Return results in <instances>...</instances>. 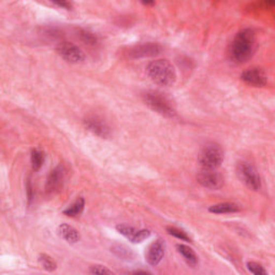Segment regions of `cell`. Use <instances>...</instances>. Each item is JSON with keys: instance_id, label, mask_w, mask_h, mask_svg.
Listing matches in <instances>:
<instances>
[{"instance_id": "6da1fadb", "label": "cell", "mask_w": 275, "mask_h": 275, "mask_svg": "<svg viewBox=\"0 0 275 275\" xmlns=\"http://www.w3.org/2000/svg\"><path fill=\"white\" fill-rule=\"evenodd\" d=\"M256 50V35L253 29L244 28L239 32L229 46V57L236 64H244L253 57Z\"/></svg>"}, {"instance_id": "7a4b0ae2", "label": "cell", "mask_w": 275, "mask_h": 275, "mask_svg": "<svg viewBox=\"0 0 275 275\" xmlns=\"http://www.w3.org/2000/svg\"><path fill=\"white\" fill-rule=\"evenodd\" d=\"M146 72L149 79L160 86H171L176 80L174 66L167 59H157L149 63Z\"/></svg>"}, {"instance_id": "3957f363", "label": "cell", "mask_w": 275, "mask_h": 275, "mask_svg": "<svg viewBox=\"0 0 275 275\" xmlns=\"http://www.w3.org/2000/svg\"><path fill=\"white\" fill-rule=\"evenodd\" d=\"M143 100H144L147 106L151 107L153 111L157 112L160 115L169 118H172L176 115V111L174 106H173L171 100L168 97H166L164 94L149 91L143 94Z\"/></svg>"}, {"instance_id": "277c9868", "label": "cell", "mask_w": 275, "mask_h": 275, "mask_svg": "<svg viewBox=\"0 0 275 275\" xmlns=\"http://www.w3.org/2000/svg\"><path fill=\"white\" fill-rule=\"evenodd\" d=\"M224 160V151L217 143H207L201 148L198 161L202 169H217Z\"/></svg>"}, {"instance_id": "5b68a950", "label": "cell", "mask_w": 275, "mask_h": 275, "mask_svg": "<svg viewBox=\"0 0 275 275\" xmlns=\"http://www.w3.org/2000/svg\"><path fill=\"white\" fill-rule=\"evenodd\" d=\"M237 174L240 181L252 190H259L261 188V178L255 167L247 161H239L237 164Z\"/></svg>"}, {"instance_id": "8992f818", "label": "cell", "mask_w": 275, "mask_h": 275, "mask_svg": "<svg viewBox=\"0 0 275 275\" xmlns=\"http://www.w3.org/2000/svg\"><path fill=\"white\" fill-rule=\"evenodd\" d=\"M85 128L92 134L103 139H107L111 137V128L104 119L96 114H88L83 119Z\"/></svg>"}, {"instance_id": "52a82bcc", "label": "cell", "mask_w": 275, "mask_h": 275, "mask_svg": "<svg viewBox=\"0 0 275 275\" xmlns=\"http://www.w3.org/2000/svg\"><path fill=\"white\" fill-rule=\"evenodd\" d=\"M58 55L66 62L71 64H80L84 62L85 55L79 46L71 42L59 43L56 49Z\"/></svg>"}, {"instance_id": "ba28073f", "label": "cell", "mask_w": 275, "mask_h": 275, "mask_svg": "<svg viewBox=\"0 0 275 275\" xmlns=\"http://www.w3.org/2000/svg\"><path fill=\"white\" fill-rule=\"evenodd\" d=\"M197 180L203 187L212 190L222 188L224 185V177L216 169H201L197 175Z\"/></svg>"}, {"instance_id": "9c48e42d", "label": "cell", "mask_w": 275, "mask_h": 275, "mask_svg": "<svg viewBox=\"0 0 275 275\" xmlns=\"http://www.w3.org/2000/svg\"><path fill=\"white\" fill-rule=\"evenodd\" d=\"M163 52V46L156 42H144L137 44L128 51V56L133 59L154 57Z\"/></svg>"}, {"instance_id": "30bf717a", "label": "cell", "mask_w": 275, "mask_h": 275, "mask_svg": "<svg viewBox=\"0 0 275 275\" xmlns=\"http://www.w3.org/2000/svg\"><path fill=\"white\" fill-rule=\"evenodd\" d=\"M241 80L250 86L264 87L268 83V75L260 67H249L242 72Z\"/></svg>"}, {"instance_id": "8fae6325", "label": "cell", "mask_w": 275, "mask_h": 275, "mask_svg": "<svg viewBox=\"0 0 275 275\" xmlns=\"http://www.w3.org/2000/svg\"><path fill=\"white\" fill-rule=\"evenodd\" d=\"M116 230L121 233L122 236H124L130 242L133 243H142L146 239L151 236V231L147 229H137L133 226H129L126 224H121L116 226Z\"/></svg>"}, {"instance_id": "7c38bea8", "label": "cell", "mask_w": 275, "mask_h": 275, "mask_svg": "<svg viewBox=\"0 0 275 275\" xmlns=\"http://www.w3.org/2000/svg\"><path fill=\"white\" fill-rule=\"evenodd\" d=\"M166 250V243L158 239V240L154 241L146 249L145 253V260L147 264L152 267H156L160 264V261L163 260L165 256Z\"/></svg>"}, {"instance_id": "4fadbf2b", "label": "cell", "mask_w": 275, "mask_h": 275, "mask_svg": "<svg viewBox=\"0 0 275 275\" xmlns=\"http://www.w3.org/2000/svg\"><path fill=\"white\" fill-rule=\"evenodd\" d=\"M65 178V169L63 166H57L54 168L46 177L45 191L46 194L52 195L62 188Z\"/></svg>"}, {"instance_id": "5bb4252c", "label": "cell", "mask_w": 275, "mask_h": 275, "mask_svg": "<svg viewBox=\"0 0 275 275\" xmlns=\"http://www.w3.org/2000/svg\"><path fill=\"white\" fill-rule=\"evenodd\" d=\"M58 235L61 236L66 242L71 244L77 243L81 240L79 231L68 224H62L58 227Z\"/></svg>"}, {"instance_id": "9a60e30c", "label": "cell", "mask_w": 275, "mask_h": 275, "mask_svg": "<svg viewBox=\"0 0 275 275\" xmlns=\"http://www.w3.org/2000/svg\"><path fill=\"white\" fill-rule=\"evenodd\" d=\"M208 211L214 214H230V213H237L240 211V207L236 203L231 202H220L217 205H214L210 206Z\"/></svg>"}, {"instance_id": "2e32d148", "label": "cell", "mask_w": 275, "mask_h": 275, "mask_svg": "<svg viewBox=\"0 0 275 275\" xmlns=\"http://www.w3.org/2000/svg\"><path fill=\"white\" fill-rule=\"evenodd\" d=\"M176 248H177V252L183 256L185 261H186L190 267L195 268L197 265H198V256L196 255V253L190 247L186 246V245L184 244H177Z\"/></svg>"}, {"instance_id": "e0dca14e", "label": "cell", "mask_w": 275, "mask_h": 275, "mask_svg": "<svg viewBox=\"0 0 275 275\" xmlns=\"http://www.w3.org/2000/svg\"><path fill=\"white\" fill-rule=\"evenodd\" d=\"M84 207H85V200L84 198H82V197H79L73 203H71V205L64 210V214L66 216H69V217H76L79 216L84 211Z\"/></svg>"}, {"instance_id": "ac0fdd59", "label": "cell", "mask_w": 275, "mask_h": 275, "mask_svg": "<svg viewBox=\"0 0 275 275\" xmlns=\"http://www.w3.org/2000/svg\"><path fill=\"white\" fill-rule=\"evenodd\" d=\"M45 155L44 152L41 151L39 148H34L32 151V166L34 171H39L44 164Z\"/></svg>"}, {"instance_id": "d6986e66", "label": "cell", "mask_w": 275, "mask_h": 275, "mask_svg": "<svg viewBox=\"0 0 275 275\" xmlns=\"http://www.w3.org/2000/svg\"><path fill=\"white\" fill-rule=\"evenodd\" d=\"M111 250L114 253L117 257L125 260H131L134 258V253L131 250L125 246L123 244H114L111 247Z\"/></svg>"}, {"instance_id": "ffe728a7", "label": "cell", "mask_w": 275, "mask_h": 275, "mask_svg": "<svg viewBox=\"0 0 275 275\" xmlns=\"http://www.w3.org/2000/svg\"><path fill=\"white\" fill-rule=\"evenodd\" d=\"M38 260H39L40 266L42 267V268L44 269V270H46V271L53 272V271H55L56 269H57L56 262L54 261L49 255H46V254H41V255L39 256Z\"/></svg>"}, {"instance_id": "44dd1931", "label": "cell", "mask_w": 275, "mask_h": 275, "mask_svg": "<svg viewBox=\"0 0 275 275\" xmlns=\"http://www.w3.org/2000/svg\"><path fill=\"white\" fill-rule=\"evenodd\" d=\"M167 232H168L170 236L178 239V240L185 241V242H191V239L187 233L180 228H176V227H172V226L167 227Z\"/></svg>"}, {"instance_id": "7402d4cb", "label": "cell", "mask_w": 275, "mask_h": 275, "mask_svg": "<svg viewBox=\"0 0 275 275\" xmlns=\"http://www.w3.org/2000/svg\"><path fill=\"white\" fill-rule=\"evenodd\" d=\"M79 35H80V38H81V40L83 41V42L86 43V44L95 45L96 43L98 42L97 35H96L93 33H91V32L86 31V29H80V31H79Z\"/></svg>"}, {"instance_id": "603a6c76", "label": "cell", "mask_w": 275, "mask_h": 275, "mask_svg": "<svg viewBox=\"0 0 275 275\" xmlns=\"http://www.w3.org/2000/svg\"><path fill=\"white\" fill-rule=\"evenodd\" d=\"M247 270L253 273L254 275H268V272L266 269L262 267L258 262H255V261H249L247 262Z\"/></svg>"}, {"instance_id": "cb8c5ba5", "label": "cell", "mask_w": 275, "mask_h": 275, "mask_svg": "<svg viewBox=\"0 0 275 275\" xmlns=\"http://www.w3.org/2000/svg\"><path fill=\"white\" fill-rule=\"evenodd\" d=\"M89 273L91 274H99V275H111L113 274V272L109 269L105 268L104 266H100V265H95L89 267Z\"/></svg>"}, {"instance_id": "d4e9b609", "label": "cell", "mask_w": 275, "mask_h": 275, "mask_svg": "<svg viewBox=\"0 0 275 275\" xmlns=\"http://www.w3.org/2000/svg\"><path fill=\"white\" fill-rule=\"evenodd\" d=\"M54 5H57L59 8H63L65 10H72V3L69 1H53Z\"/></svg>"}, {"instance_id": "484cf974", "label": "cell", "mask_w": 275, "mask_h": 275, "mask_svg": "<svg viewBox=\"0 0 275 275\" xmlns=\"http://www.w3.org/2000/svg\"><path fill=\"white\" fill-rule=\"evenodd\" d=\"M26 188H27V193H28V199H29V201H31L33 199V186H32L31 180H28Z\"/></svg>"}, {"instance_id": "4316f807", "label": "cell", "mask_w": 275, "mask_h": 275, "mask_svg": "<svg viewBox=\"0 0 275 275\" xmlns=\"http://www.w3.org/2000/svg\"><path fill=\"white\" fill-rule=\"evenodd\" d=\"M130 273H133V274H139V273L147 274L148 272H147V271H145V270H136V271H133V272H130Z\"/></svg>"}, {"instance_id": "83f0119b", "label": "cell", "mask_w": 275, "mask_h": 275, "mask_svg": "<svg viewBox=\"0 0 275 275\" xmlns=\"http://www.w3.org/2000/svg\"><path fill=\"white\" fill-rule=\"evenodd\" d=\"M142 3L144 4V5H154L155 4V2H147V1L146 2H142Z\"/></svg>"}]
</instances>
